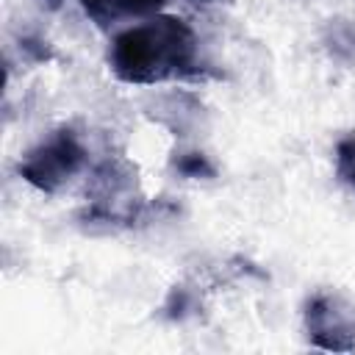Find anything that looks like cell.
Returning a JSON list of instances; mask_svg holds the SVG:
<instances>
[{
    "instance_id": "obj_1",
    "label": "cell",
    "mask_w": 355,
    "mask_h": 355,
    "mask_svg": "<svg viewBox=\"0 0 355 355\" xmlns=\"http://www.w3.org/2000/svg\"><path fill=\"white\" fill-rule=\"evenodd\" d=\"M111 72L122 83L155 86L200 78V44L191 25L172 14L147 17L114 36L108 50Z\"/></svg>"
},
{
    "instance_id": "obj_2",
    "label": "cell",
    "mask_w": 355,
    "mask_h": 355,
    "mask_svg": "<svg viewBox=\"0 0 355 355\" xmlns=\"http://www.w3.org/2000/svg\"><path fill=\"white\" fill-rule=\"evenodd\" d=\"M86 164V150L78 141L72 130H55L50 139L36 144L22 161H19V175L36 186L39 191H58L67 180H72Z\"/></svg>"
},
{
    "instance_id": "obj_3",
    "label": "cell",
    "mask_w": 355,
    "mask_h": 355,
    "mask_svg": "<svg viewBox=\"0 0 355 355\" xmlns=\"http://www.w3.org/2000/svg\"><path fill=\"white\" fill-rule=\"evenodd\" d=\"M305 333L313 347L327 352L355 349V305L336 291H316L305 302Z\"/></svg>"
},
{
    "instance_id": "obj_4",
    "label": "cell",
    "mask_w": 355,
    "mask_h": 355,
    "mask_svg": "<svg viewBox=\"0 0 355 355\" xmlns=\"http://www.w3.org/2000/svg\"><path fill=\"white\" fill-rule=\"evenodd\" d=\"M164 3L166 0H80L86 17L97 28H111L116 22L155 17L164 8Z\"/></svg>"
},
{
    "instance_id": "obj_5",
    "label": "cell",
    "mask_w": 355,
    "mask_h": 355,
    "mask_svg": "<svg viewBox=\"0 0 355 355\" xmlns=\"http://www.w3.org/2000/svg\"><path fill=\"white\" fill-rule=\"evenodd\" d=\"M327 50L341 58V61H349L355 55V25H347V22H333L330 25V36H327Z\"/></svg>"
},
{
    "instance_id": "obj_6",
    "label": "cell",
    "mask_w": 355,
    "mask_h": 355,
    "mask_svg": "<svg viewBox=\"0 0 355 355\" xmlns=\"http://www.w3.org/2000/svg\"><path fill=\"white\" fill-rule=\"evenodd\" d=\"M336 172L341 183L355 189V136H344L336 144Z\"/></svg>"
},
{
    "instance_id": "obj_7",
    "label": "cell",
    "mask_w": 355,
    "mask_h": 355,
    "mask_svg": "<svg viewBox=\"0 0 355 355\" xmlns=\"http://www.w3.org/2000/svg\"><path fill=\"white\" fill-rule=\"evenodd\" d=\"M172 166L183 175V178H214V166H211V161L202 155V153H180L175 161H172Z\"/></svg>"
},
{
    "instance_id": "obj_8",
    "label": "cell",
    "mask_w": 355,
    "mask_h": 355,
    "mask_svg": "<svg viewBox=\"0 0 355 355\" xmlns=\"http://www.w3.org/2000/svg\"><path fill=\"white\" fill-rule=\"evenodd\" d=\"M191 308H194V297H191V291L186 286H175L169 291V297H166V305H164L169 319H183V316L191 313Z\"/></svg>"
},
{
    "instance_id": "obj_9",
    "label": "cell",
    "mask_w": 355,
    "mask_h": 355,
    "mask_svg": "<svg viewBox=\"0 0 355 355\" xmlns=\"http://www.w3.org/2000/svg\"><path fill=\"white\" fill-rule=\"evenodd\" d=\"M42 3H44L47 8H58V6H61V0H42Z\"/></svg>"
},
{
    "instance_id": "obj_10",
    "label": "cell",
    "mask_w": 355,
    "mask_h": 355,
    "mask_svg": "<svg viewBox=\"0 0 355 355\" xmlns=\"http://www.w3.org/2000/svg\"><path fill=\"white\" fill-rule=\"evenodd\" d=\"M191 3H222V0H191Z\"/></svg>"
}]
</instances>
